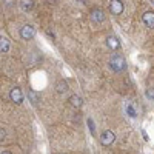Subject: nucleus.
<instances>
[{"label":"nucleus","instance_id":"9d476101","mask_svg":"<svg viewBox=\"0 0 154 154\" xmlns=\"http://www.w3.org/2000/svg\"><path fill=\"white\" fill-rule=\"evenodd\" d=\"M28 99H29V102L32 105H37L38 102H40V94L35 93L34 89H29V91H28Z\"/></svg>","mask_w":154,"mask_h":154},{"label":"nucleus","instance_id":"39448f33","mask_svg":"<svg viewBox=\"0 0 154 154\" xmlns=\"http://www.w3.org/2000/svg\"><path fill=\"white\" fill-rule=\"evenodd\" d=\"M9 99H11V102H14L16 105H20L22 102H23V93H22V89L19 86L12 88L11 93H9Z\"/></svg>","mask_w":154,"mask_h":154},{"label":"nucleus","instance_id":"0eeeda50","mask_svg":"<svg viewBox=\"0 0 154 154\" xmlns=\"http://www.w3.org/2000/svg\"><path fill=\"white\" fill-rule=\"evenodd\" d=\"M142 20L146 28H154V11H146L142 16Z\"/></svg>","mask_w":154,"mask_h":154},{"label":"nucleus","instance_id":"ddd939ff","mask_svg":"<svg viewBox=\"0 0 154 154\" xmlns=\"http://www.w3.org/2000/svg\"><path fill=\"white\" fill-rule=\"evenodd\" d=\"M56 88H57V91H59L60 94H62V93H66V91H68V83H66L65 80H59Z\"/></svg>","mask_w":154,"mask_h":154},{"label":"nucleus","instance_id":"20e7f679","mask_svg":"<svg viewBox=\"0 0 154 154\" xmlns=\"http://www.w3.org/2000/svg\"><path fill=\"white\" fill-rule=\"evenodd\" d=\"M34 35H35V29L31 25H25L23 28H20V37L23 40H31V38H34Z\"/></svg>","mask_w":154,"mask_h":154},{"label":"nucleus","instance_id":"f3484780","mask_svg":"<svg viewBox=\"0 0 154 154\" xmlns=\"http://www.w3.org/2000/svg\"><path fill=\"white\" fill-rule=\"evenodd\" d=\"M5 136H6L5 130H3V128H0V140H3V139H5Z\"/></svg>","mask_w":154,"mask_h":154},{"label":"nucleus","instance_id":"f257e3e1","mask_svg":"<svg viewBox=\"0 0 154 154\" xmlns=\"http://www.w3.org/2000/svg\"><path fill=\"white\" fill-rule=\"evenodd\" d=\"M109 68L114 71V72H122L126 69V60L123 56L120 54H114L111 59H109Z\"/></svg>","mask_w":154,"mask_h":154},{"label":"nucleus","instance_id":"a211bd4d","mask_svg":"<svg viewBox=\"0 0 154 154\" xmlns=\"http://www.w3.org/2000/svg\"><path fill=\"white\" fill-rule=\"evenodd\" d=\"M0 154H11V152H9V151H2Z\"/></svg>","mask_w":154,"mask_h":154},{"label":"nucleus","instance_id":"9b49d317","mask_svg":"<svg viewBox=\"0 0 154 154\" xmlns=\"http://www.w3.org/2000/svg\"><path fill=\"white\" fill-rule=\"evenodd\" d=\"M125 111L130 117H136L137 116V111H136V108H134V105L131 103V102H126L125 103Z\"/></svg>","mask_w":154,"mask_h":154},{"label":"nucleus","instance_id":"6e6552de","mask_svg":"<svg viewBox=\"0 0 154 154\" xmlns=\"http://www.w3.org/2000/svg\"><path fill=\"white\" fill-rule=\"evenodd\" d=\"M106 45H108V48H111L112 51H116V49L120 48V42H119V38L116 37V35H109V37L106 38Z\"/></svg>","mask_w":154,"mask_h":154},{"label":"nucleus","instance_id":"dca6fc26","mask_svg":"<svg viewBox=\"0 0 154 154\" xmlns=\"http://www.w3.org/2000/svg\"><path fill=\"white\" fill-rule=\"evenodd\" d=\"M88 125H89V130H91V133H94V123L91 119H88Z\"/></svg>","mask_w":154,"mask_h":154},{"label":"nucleus","instance_id":"2eb2a0df","mask_svg":"<svg viewBox=\"0 0 154 154\" xmlns=\"http://www.w3.org/2000/svg\"><path fill=\"white\" fill-rule=\"evenodd\" d=\"M146 97L154 99V89H148V91H146Z\"/></svg>","mask_w":154,"mask_h":154},{"label":"nucleus","instance_id":"f8f14e48","mask_svg":"<svg viewBox=\"0 0 154 154\" xmlns=\"http://www.w3.org/2000/svg\"><path fill=\"white\" fill-rule=\"evenodd\" d=\"M9 51V40L6 37H0V53H8Z\"/></svg>","mask_w":154,"mask_h":154},{"label":"nucleus","instance_id":"7ed1b4c3","mask_svg":"<svg viewBox=\"0 0 154 154\" xmlns=\"http://www.w3.org/2000/svg\"><path fill=\"white\" fill-rule=\"evenodd\" d=\"M114 140H116V134L111 130L103 131V133H102V136H100V143L103 145V146H109Z\"/></svg>","mask_w":154,"mask_h":154},{"label":"nucleus","instance_id":"423d86ee","mask_svg":"<svg viewBox=\"0 0 154 154\" xmlns=\"http://www.w3.org/2000/svg\"><path fill=\"white\" fill-rule=\"evenodd\" d=\"M109 9L114 16H120L123 12V2H120V0H112L109 3Z\"/></svg>","mask_w":154,"mask_h":154},{"label":"nucleus","instance_id":"1a4fd4ad","mask_svg":"<svg viewBox=\"0 0 154 154\" xmlns=\"http://www.w3.org/2000/svg\"><path fill=\"white\" fill-rule=\"evenodd\" d=\"M69 103H71V106H74V108H82L83 100H82V97H80V96L74 94V96H71V97H69Z\"/></svg>","mask_w":154,"mask_h":154},{"label":"nucleus","instance_id":"f03ea898","mask_svg":"<svg viewBox=\"0 0 154 154\" xmlns=\"http://www.w3.org/2000/svg\"><path fill=\"white\" fill-rule=\"evenodd\" d=\"M89 19H91L94 23H102V22H105V12L103 9H100V8H94L91 9V12H89Z\"/></svg>","mask_w":154,"mask_h":154},{"label":"nucleus","instance_id":"4468645a","mask_svg":"<svg viewBox=\"0 0 154 154\" xmlns=\"http://www.w3.org/2000/svg\"><path fill=\"white\" fill-rule=\"evenodd\" d=\"M20 6H22L23 11H31L32 6H34V2H32V0H28V2L25 0V2H20Z\"/></svg>","mask_w":154,"mask_h":154}]
</instances>
